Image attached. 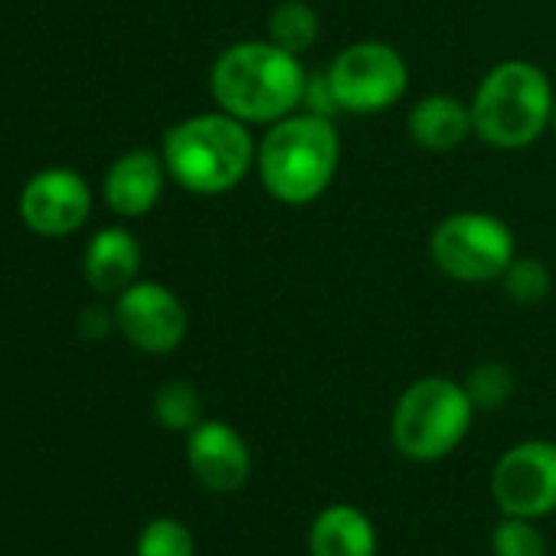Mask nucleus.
I'll use <instances>...</instances> for the list:
<instances>
[{
	"mask_svg": "<svg viewBox=\"0 0 556 556\" xmlns=\"http://www.w3.org/2000/svg\"><path fill=\"white\" fill-rule=\"evenodd\" d=\"M494 556H546V536L530 517L504 514L491 530Z\"/></svg>",
	"mask_w": 556,
	"mask_h": 556,
	"instance_id": "obj_20",
	"label": "nucleus"
},
{
	"mask_svg": "<svg viewBox=\"0 0 556 556\" xmlns=\"http://www.w3.org/2000/svg\"><path fill=\"white\" fill-rule=\"evenodd\" d=\"M164 177H167V167H164L161 154H154L148 148L122 154L109 167L105 187H102L109 210L125 219H138V216L151 213L164 193Z\"/></svg>",
	"mask_w": 556,
	"mask_h": 556,
	"instance_id": "obj_12",
	"label": "nucleus"
},
{
	"mask_svg": "<svg viewBox=\"0 0 556 556\" xmlns=\"http://www.w3.org/2000/svg\"><path fill=\"white\" fill-rule=\"evenodd\" d=\"M341 135L334 118L315 112H292L268 125L255 148V170L265 193L278 203H315L338 177Z\"/></svg>",
	"mask_w": 556,
	"mask_h": 556,
	"instance_id": "obj_2",
	"label": "nucleus"
},
{
	"mask_svg": "<svg viewBox=\"0 0 556 556\" xmlns=\"http://www.w3.org/2000/svg\"><path fill=\"white\" fill-rule=\"evenodd\" d=\"M92 210L89 184L70 167H50L27 180L21 193V216L40 236L76 232Z\"/></svg>",
	"mask_w": 556,
	"mask_h": 556,
	"instance_id": "obj_10",
	"label": "nucleus"
},
{
	"mask_svg": "<svg viewBox=\"0 0 556 556\" xmlns=\"http://www.w3.org/2000/svg\"><path fill=\"white\" fill-rule=\"evenodd\" d=\"M83 268H86V282L96 292H102V295H122L128 286L138 282L141 245L122 226L99 229L96 239L86 245Z\"/></svg>",
	"mask_w": 556,
	"mask_h": 556,
	"instance_id": "obj_15",
	"label": "nucleus"
},
{
	"mask_svg": "<svg viewBox=\"0 0 556 556\" xmlns=\"http://www.w3.org/2000/svg\"><path fill=\"white\" fill-rule=\"evenodd\" d=\"M154 419L170 432H190L203 422V396L187 380H170L154 393Z\"/></svg>",
	"mask_w": 556,
	"mask_h": 556,
	"instance_id": "obj_17",
	"label": "nucleus"
},
{
	"mask_svg": "<svg viewBox=\"0 0 556 556\" xmlns=\"http://www.w3.org/2000/svg\"><path fill=\"white\" fill-rule=\"evenodd\" d=\"M308 76L302 56L271 40H242L216 56L210 70V96L219 112L268 128L302 109Z\"/></svg>",
	"mask_w": 556,
	"mask_h": 556,
	"instance_id": "obj_1",
	"label": "nucleus"
},
{
	"mask_svg": "<svg viewBox=\"0 0 556 556\" xmlns=\"http://www.w3.org/2000/svg\"><path fill=\"white\" fill-rule=\"evenodd\" d=\"M462 383H465L475 409H497L514 396V374L507 364H497V361L471 367V374Z\"/></svg>",
	"mask_w": 556,
	"mask_h": 556,
	"instance_id": "obj_21",
	"label": "nucleus"
},
{
	"mask_svg": "<svg viewBox=\"0 0 556 556\" xmlns=\"http://www.w3.org/2000/svg\"><path fill=\"white\" fill-rule=\"evenodd\" d=\"M115 328L144 354H170L187 338V308L161 282H135L115 302Z\"/></svg>",
	"mask_w": 556,
	"mask_h": 556,
	"instance_id": "obj_9",
	"label": "nucleus"
},
{
	"mask_svg": "<svg viewBox=\"0 0 556 556\" xmlns=\"http://www.w3.org/2000/svg\"><path fill=\"white\" fill-rule=\"evenodd\" d=\"M553 83L527 60H504L484 73L471 96L475 135L501 151H520L553 128Z\"/></svg>",
	"mask_w": 556,
	"mask_h": 556,
	"instance_id": "obj_4",
	"label": "nucleus"
},
{
	"mask_svg": "<svg viewBox=\"0 0 556 556\" xmlns=\"http://www.w3.org/2000/svg\"><path fill=\"white\" fill-rule=\"evenodd\" d=\"M325 76L341 112L351 115H380L409 89V66L403 53L383 40H357L344 47Z\"/></svg>",
	"mask_w": 556,
	"mask_h": 556,
	"instance_id": "obj_7",
	"label": "nucleus"
},
{
	"mask_svg": "<svg viewBox=\"0 0 556 556\" xmlns=\"http://www.w3.org/2000/svg\"><path fill=\"white\" fill-rule=\"evenodd\" d=\"M135 556H197L193 533L177 517H154L138 533Z\"/></svg>",
	"mask_w": 556,
	"mask_h": 556,
	"instance_id": "obj_19",
	"label": "nucleus"
},
{
	"mask_svg": "<svg viewBox=\"0 0 556 556\" xmlns=\"http://www.w3.org/2000/svg\"><path fill=\"white\" fill-rule=\"evenodd\" d=\"M112 325H115V312H105V308H86V312L79 315V334H83L86 341L105 338V334L112 331Z\"/></svg>",
	"mask_w": 556,
	"mask_h": 556,
	"instance_id": "obj_22",
	"label": "nucleus"
},
{
	"mask_svg": "<svg viewBox=\"0 0 556 556\" xmlns=\"http://www.w3.org/2000/svg\"><path fill=\"white\" fill-rule=\"evenodd\" d=\"M321 37V17L308 0H282L268 14V37L275 47H282L295 56H305Z\"/></svg>",
	"mask_w": 556,
	"mask_h": 556,
	"instance_id": "obj_16",
	"label": "nucleus"
},
{
	"mask_svg": "<svg viewBox=\"0 0 556 556\" xmlns=\"http://www.w3.org/2000/svg\"><path fill=\"white\" fill-rule=\"evenodd\" d=\"M406 128H409L413 144H419L426 151H435V154L455 151L475 135L471 105L462 102L458 96L432 92L409 109Z\"/></svg>",
	"mask_w": 556,
	"mask_h": 556,
	"instance_id": "obj_14",
	"label": "nucleus"
},
{
	"mask_svg": "<svg viewBox=\"0 0 556 556\" xmlns=\"http://www.w3.org/2000/svg\"><path fill=\"white\" fill-rule=\"evenodd\" d=\"M553 286V275L549 268L533 258V255H514V262L504 268L501 275V289L510 302L517 305H536L549 295Z\"/></svg>",
	"mask_w": 556,
	"mask_h": 556,
	"instance_id": "obj_18",
	"label": "nucleus"
},
{
	"mask_svg": "<svg viewBox=\"0 0 556 556\" xmlns=\"http://www.w3.org/2000/svg\"><path fill=\"white\" fill-rule=\"evenodd\" d=\"M187 465L210 494H236L252 475V452L236 426L203 419L187 432Z\"/></svg>",
	"mask_w": 556,
	"mask_h": 556,
	"instance_id": "obj_11",
	"label": "nucleus"
},
{
	"mask_svg": "<svg viewBox=\"0 0 556 556\" xmlns=\"http://www.w3.org/2000/svg\"><path fill=\"white\" fill-rule=\"evenodd\" d=\"M553 131H556V102H553Z\"/></svg>",
	"mask_w": 556,
	"mask_h": 556,
	"instance_id": "obj_23",
	"label": "nucleus"
},
{
	"mask_svg": "<svg viewBox=\"0 0 556 556\" xmlns=\"http://www.w3.org/2000/svg\"><path fill=\"white\" fill-rule=\"evenodd\" d=\"M491 497L501 514L540 520L556 510V442L510 445L491 468Z\"/></svg>",
	"mask_w": 556,
	"mask_h": 556,
	"instance_id": "obj_8",
	"label": "nucleus"
},
{
	"mask_svg": "<svg viewBox=\"0 0 556 556\" xmlns=\"http://www.w3.org/2000/svg\"><path fill=\"white\" fill-rule=\"evenodd\" d=\"M475 413L478 409L462 380L442 374L419 377L400 393L393 406V448L409 462H439L465 442Z\"/></svg>",
	"mask_w": 556,
	"mask_h": 556,
	"instance_id": "obj_5",
	"label": "nucleus"
},
{
	"mask_svg": "<svg viewBox=\"0 0 556 556\" xmlns=\"http://www.w3.org/2000/svg\"><path fill=\"white\" fill-rule=\"evenodd\" d=\"M377 523L357 504H328L308 527V556H377Z\"/></svg>",
	"mask_w": 556,
	"mask_h": 556,
	"instance_id": "obj_13",
	"label": "nucleus"
},
{
	"mask_svg": "<svg viewBox=\"0 0 556 556\" xmlns=\"http://www.w3.org/2000/svg\"><path fill=\"white\" fill-rule=\"evenodd\" d=\"M255 148L249 125L226 112H203L177 122L164 135L167 174L197 197H223L236 190L255 167Z\"/></svg>",
	"mask_w": 556,
	"mask_h": 556,
	"instance_id": "obj_3",
	"label": "nucleus"
},
{
	"mask_svg": "<svg viewBox=\"0 0 556 556\" xmlns=\"http://www.w3.org/2000/svg\"><path fill=\"white\" fill-rule=\"evenodd\" d=\"M435 268L462 286L501 282L504 268L517 255L514 229L484 210H458L445 216L429 236Z\"/></svg>",
	"mask_w": 556,
	"mask_h": 556,
	"instance_id": "obj_6",
	"label": "nucleus"
}]
</instances>
